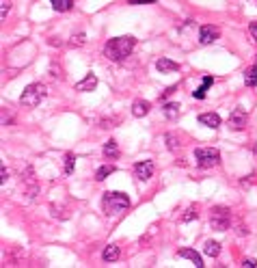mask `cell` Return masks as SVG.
<instances>
[{"label": "cell", "instance_id": "e0dca14e", "mask_svg": "<svg viewBox=\"0 0 257 268\" xmlns=\"http://www.w3.org/2000/svg\"><path fill=\"white\" fill-rule=\"evenodd\" d=\"M203 251H205V255H210V258H218V253H221V244H218L216 240H207Z\"/></svg>", "mask_w": 257, "mask_h": 268}, {"label": "cell", "instance_id": "44dd1931", "mask_svg": "<svg viewBox=\"0 0 257 268\" xmlns=\"http://www.w3.org/2000/svg\"><path fill=\"white\" fill-rule=\"evenodd\" d=\"M165 141H167V147H169L171 151H175V149L179 147V139H177L175 134H171V132H169V134L165 136Z\"/></svg>", "mask_w": 257, "mask_h": 268}, {"label": "cell", "instance_id": "9c48e42d", "mask_svg": "<svg viewBox=\"0 0 257 268\" xmlns=\"http://www.w3.org/2000/svg\"><path fill=\"white\" fill-rule=\"evenodd\" d=\"M156 69L160 74H173V72H179V65L171 61V59H158L156 61Z\"/></svg>", "mask_w": 257, "mask_h": 268}, {"label": "cell", "instance_id": "603a6c76", "mask_svg": "<svg viewBox=\"0 0 257 268\" xmlns=\"http://www.w3.org/2000/svg\"><path fill=\"white\" fill-rule=\"evenodd\" d=\"M74 165H76V158H74V154H67L65 156V173H74Z\"/></svg>", "mask_w": 257, "mask_h": 268}, {"label": "cell", "instance_id": "d6986e66", "mask_svg": "<svg viewBox=\"0 0 257 268\" xmlns=\"http://www.w3.org/2000/svg\"><path fill=\"white\" fill-rule=\"evenodd\" d=\"M104 156H106L108 160H114V158L119 156V147H117L114 141H108V143L104 145Z\"/></svg>", "mask_w": 257, "mask_h": 268}, {"label": "cell", "instance_id": "2e32d148", "mask_svg": "<svg viewBox=\"0 0 257 268\" xmlns=\"http://www.w3.org/2000/svg\"><path fill=\"white\" fill-rule=\"evenodd\" d=\"M114 171H117V169H114L113 165H104V167H100L95 171V179H97V182H104V179H106L108 176H113Z\"/></svg>", "mask_w": 257, "mask_h": 268}, {"label": "cell", "instance_id": "ffe728a7", "mask_svg": "<svg viewBox=\"0 0 257 268\" xmlns=\"http://www.w3.org/2000/svg\"><path fill=\"white\" fill-rule=\"evenodd\" d=\"M162 111H165V117H167V119H177V115H179V104L167 102Z\"/></svg>", "mask_w": 257, "mask_h": 268}, {"label": "cell", "instance_id": "8fae6325", "mask_svg": "<svg viewBox=\"0 0 257 268\" xmlns=\"http://www.w3.org/2000/svg\"><path fill=\"white\" fill-rule=\"evenodd\" d=\"M95 87H97V76H95V74H86L85 80H80V83L76 85V91L86 93V91H93Z\"/></svg>", "mask_w": 257, "mask_h": 268}, {"label": "cell", "instance_id": "5bb4252c", "mask_svg": "<svg viewBox=\"0 0 257 268\" xmlns=\"http://www.w3.org/2000/svg\"><path fill=\"white\" fill-rule=\"evenodd\" d=\"M119 255H121V251H119L117 244H108V247L102 251V260L104 262H117Z\"/></svg>", "mask_w": 257, "mask_h": 268}, {"label": "cell", "instance_id": "6da1fadb", "mask_svg": "<svg viewBox=\"0 0 257 268\" xmlns=\"http://www.w3.org/2000/svg\"><path fill=\"white\" fill-rule=\"evenodd\" d=\"M134 46H136V39L132 35H121V37H114V39H111L104 46V54H106L113 63H121L132 54Z\"/></svg>", "mask_w": 257, "mask_h": 268}, {"label": "cell", "instance_id": "9a60e30c", "mask_svg": "<svg viewBox=\"0 0 257 268\" xmlns=\"http://www.w3.org/2000/svg\"><path fill=\"white\" fill-rule=\"evenodd\" d=\"M50 2H52V9L58 11V13H65V11L74 7V0H50Z\"/></svg>", "mask_w": 257, "mask_h": 268}, {"label": "cell", "instance_id": "cb8c5ba5", "mask_svg": "<svg viewBox=\"0 0 257 268\" xmlns=\"http://www.w3.org/2000/svg\"><path fill=\"white\" fill-rule=\"evenodd\" d=\"M197 216H199V212H197L195 208H188V210H186V214H182V221L188 223V221H193V218H197Z\"/></svg>", "mask_w": 257, "mask_h": 268}, {"label": "cell", "instance_id": "277c9868", "mask_svg": "<svg viewBox=\"0 0 257 268\" xmlns=\"http://www.w3.org/2000/svg\"><path fill=\"white\" fill-rule=\"evenodd\" d=\"M195 160L199 169H212L221 162V154H218V149H214V147H197Z\"/></svg>", "mask_w": 257, "mask_h": 268}, {"label": "cell", "instance_id": "7c38bea8", "mask_svg": "<svg viewBox=\"0 0 257 268\" xmlns=\"http://www.w3.org/2000/svg\"><path fill=\"white\" fill-rule=\"evenodd\" d=\"M199 123L216 130V128H221V117L216 113H203V115H199Z\"/></svg>", "mask_w": 257, "mask_h": 268}, {"label": "cell", "instance_id": "4316f807", "mask_svg": "<svg viewBox=\"0 0 257 268\" xmlns=\"http://www.w3.org/2000/svg\"><path fill=\"white\" fill-rule=\"evenodd\" d=\"M50 76H52V78H61V67H58V65H52V67H50Z\"/></svg>", "mask_w": 257, "mask_h": 268}, {"label": "cell", "instance_id": "4dcf8cb0", "mask_svg": "<svg viewBox=\"0 0 257 268\" xmlns=\"http://www.w3.org/2000/svg\"><path fill=\"white\" fill-rule=\"evenodd\" d=\"M147 2H156V0H128V4H147Z\"/></svg>", "mask_w": 257, "mask_h": 268}, {"label": "cell", "instance_id": "5b68a950", "mask_svg": "<svg viewBox=\"0 0 257 268\" xmlns=\"http://www.w3.org/2000/svg\"><path fill=\"white\" fill-rule=\"evenodd\" d=\"M229 223H231V212H229V208H225V206L212 208V212H210L212 229H216V232H225V229H229Z\"/></svg>", "mask_w": 257, "mask_h": 268}, {"label": "cell", "instance_id": "836d02e7", "mask_svg": "<svg viewBox=\"0 0 257 268\" xmlns=\"http://www.w3.org/2000/svg\"><path fill=\"white\" fill-rule=\"evenodd\" d=\"M253 151H255V154H257V143H255V145H253Z\"/></svg>", "mask_w": 257, "mask_h": 268}, {"label": "cell", "instance_id": "f546056e", "mask_svg": "<svg viewBox=\"0 0 257 268\" xmlns=\"http://www.w3.org/2000/svg\"><path fill=\"white\" fill-rule=\"evenodd\" d=\"M242 266H244V268H257V262H255V260H244Z\"/></svg>", "mask_w": 257, "mask_h": 268}, {"label": "cell", "instance_id": "d6a6232c", "mask_svg": "<svg viewBox=\"0 0 257 268\" xmlns=\"http://www.w3.org/2000/svg\"><path fill=\"white\" fill-rule=\"evenodd\" d=\"M203 83H205L207 87H210V85H214V78H212V76H205V78H203Z\"/></svg>", "mask_w": 257, "mask_h": 268}, {"label": "cell", "instance_id": "e575fe53", "mask_svg": "<svg viewBox=\"0 0 257 268\" xmlns=\"http://www.w3.org/2000/svg\"><path fill=\"white\" fill-rule=\"evenodd\" d=\"M255 65H257V57H255Z\"/></svg>", "mask_w": 257, "mask_h": 268}, {"label": "cell", "instance_id": "4fadbf2b", "mask_svg": "<svg viewBox=\"0 0 257 268\" xmlns=\"http://www.w3.org/2000/svg\"><path fill=\"white\" fill-rule=\"evenodd\" d=\"M149 111H151V104L147 102V100H136L134 104H132V115L134 117H145V115H149Z\"/></svg>", "mask_w": 257, "mask_h": 268}, {"label": "cell", "instance_id": "484cf974", "mask_svg": "<svg viewBox=\"0 0 257 268\" xmlns=\"http://www.w3.org/2000/svg\"><path fill=\"white\" fill-rule=\"evenodd\" d=\"M69 43H72V46H76V48L83 46V43H85V32H78V35H74V37H72V41H69Z\"/></svg>", "mask_w": 257, "mask_h": 268}, {"label": "cell", "instance_id": "52a82bcc", "mask_svg": "<svg viewBox=\"0 0 257 268\" xmlns=\"http://www.w3.org/2000/svg\"><path fill=\"white\" fill-rule=\"evenodd\" d=\"M218 35H221V30H218L216 26L205 24V26H201V30H199V43L201 46H210V43H214L218 39Z\"/></svg>", "mask_w": 257, "mask_h": 268}, {"label": "cell", "instance_id": "ac0fdd59", "mask_svg": "<svg viewBox=\"0 0 257 268\" xmlns=\"http://www.w3.org/2000/svg\"><path fill=\"white\" fill-rule=\"evenodd\" d=\"M244 85L257 87V65H253V67H249L247 72H244Z\"/></svg>", "mask_w": 257, "mask_h": 268}, {"label": "cell", "instance_id": "d4e9b609", "mask_svg": "<svg viewBox=\"0 0 257 268\" xmlns=\"http://www.w3.org/2000/svg\"><path fill=\"white\" fill-rule=\"evenodd\" d=\"M205 91H207V85L203 83L197 91H193V97H197V100H203V97H205Z\"/></svg>", "mask_w": 257, "mask_h": 268}, {"label": "cell", "instance_id": "f1b7e54d", "mask_svg": "<svg viewBox=\"0 0 257 268\" xmlns=\"http://www.w3.org/2000/svg\"><path fill=\"white\" fill-rule=\"evenodd\" d=\"M249 30H251V37H253V39L257 41V22H253V24L249 26Z\"/></svg>", "mask_w": 257, "mask_h": 268}, {"label": "cell", "instance_id": "3957f363", "mask_svg": "<svg viewBox=\"0 0 257 268\" xmlns=\"http://www.w3.org/2000/svg\"><path fill=\"white\" fill-rule=\"evenodd\" d=\"M46 93H48V89L41 83H32V85H29L24 91H22L20 104H22V106H26V108H35V106H39V104L43 102Z\"/></svg>", "mask_w": 257, "mask_h": 268}, {"label": "cell", "instance_id": "30bf717a", "mask_svg": "<svg viewBox=\"0 0 257 268\" xmlns=\"http://www.w3.org/2000/svg\"><path fill=\"white\" fill-rule=\"evenodd\" d=\"M177 258H186V260H190L197 268H203V266H205V264H203V260H201V255L197 253V251H193V249H179V251H177Z\"/></svg>", "mask_w": 257, "mask_h": 268}, {"label": "cell", "instance_id": "8992f818", "mask_svg": "<svg viewBox=\"0 0 257 268\" xmlns=\"http://www.w3.org/2000/svg\"><path fill=\"white\" fill-rule=\"evenodd\" d=\"M151 176H154V162L151 160H143V162H136L134 165V178L139 182H147Z\"/></svg>", "mask_w": 257, "mask_h": 268}, {"label": "cell", "instance_id": "7402d4cb", "mask_svg": "<svg viewBox=\"0 0 257 268\" xmlns=\"http://www.w3.org/2000/svg\"><path fill=\"white\" fill-rule=\"evenodd\" d=\"M9 11H11V0H0V20L2 22L9 15Z\"/></svg>", "mask_w": 257, "mask_h": 268}, {"label": "cell", "instance_id": "83f0119b", "mask_svg": "<svg viewBox=\"0 0 257 268\" xmlns=\"http://www.w3.org/2000/svg\"><path fill=\"white\" fill-rule=\"evenodd\" d=\"M7 179H9V171L2 167V171H0V184L4 186V182H7Z\"/></svg>", "mask_w": 257, "mask_h": 268}, {"label": "cell", "instance_id": "7a4b0ae2", "mask_svg": "<svg viewBox=\"0 0 257 268\" xmlns=\"http://www.w3.org/2000/svg\"><path fill=\"white\" fill-rule=\"evenodd\" d=\"M102 206H104V212H106L108 216H117L130 208V197L125 193L108 190V193H104V197H102Z\"/></svg>", "mask_w": 257, "mask_h": 268}, {"label": "cell", "instance_id": "ba28073f", "mask_svg": "<svg viewBox=\"0 0 257 268\" xmlns=\"http://www.w3.org/2000/svg\"><path fill=\"white\" fill-rule=\"evenodd\" d=\"M247 111L244 108H236L231 115H229V119H227V125L231 130H242L244 125H247Z\"/></svg>", "mask_w": 257, "mask_h": 268}, {"label": "cell", "instance_id": "1f68e13d", "mask_svg": "<svg viewBox=\"0 0 257 268\" xmlns=\"http://www.w3.org/2000/svg\"><path fill=\"white\" fill-rule=\"evenodd\" d=\"M173 91H177V87H169V89H167L165 93H162V97H169V95H171Z\"/></svg>", "mask_w": 257, "mask_h": 268}]
</instances>
